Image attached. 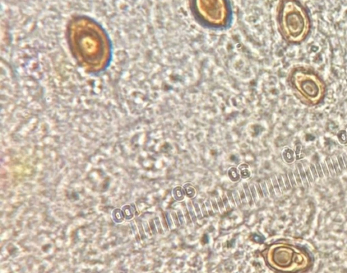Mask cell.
<instances>
[{"label":"cell","instance_id":"cell-1","mask_svg":"<svg viewBox=\"0 0 347 273\" xmlns=\"http://www.w3.org/2000/svg\"><path fill=\"white\" fill-rule=\"evenodd\" d=\"M262 255L266 264L275 273H307L315 262L307 247L286 240L270 244Z\"/></svg>","mask_w":347,"mask_h":273},{"label":"cell","instance_id":"cell-2","mask_svg":"<svg viewBox=\"0 0 347 273\" xmlns=\"http://www.w3.org/2000/svg\"><path fill=\"white\" fill-rule=\"evenodd\" d=\"M278 24L283 38L290 43H302L310 34V15L297 0L281 2L278 11Z\"/></svg>","mask_w":347,"mask_h":273},{"label":"cell","instance_id":"cell-3","mask_svg":"<svg viewBox=\"0 0 347 273\" xmlns=\"http://www.w3.org/2000/svg\"><path fill=\"white\" fill-rule=\"evenodd\" d=\"M290 83L296 95L307 106H316L324 102L327 85L318 73L311 69L297 68L290 76Z\"/></svg>","mask_w":347,"mask_h":273},{"label":"cell","instance_id":"cell-4","mask_svg":"<svg viewBox=\"0 0 347 273\" xmlns=\"http://www.w3.org/2000/svg\"><path fill=\"white\" fill-rule=\"evenodd\" d=\"M190 4L197 19L209 27H225L231 20L228 0H190Z\"/></svg>","mask_w":347,"mask_h":273},{"label":"cell","instance_id":"cell-5","mask_svg":"<svg viewBox=\"0 0 347 273\" xmlns=\"http://www.w3.org/2000/svg\"><path fill=\"white\" fill-rule=\"evenodd\" d=\"M282 160L288 165L293 164L296 161L294 150L290 148V147H288V146L283 149V150L282 152Z\"/></svg>","mask_w":347,"mask_h":273},{"label":"cell","instance_id":"cell-6","mask_svg":"<svg viewBox=\"0 0 347 273\" xmlns=\"http://www.w3.org/2000/svg\"><path fill=\"white\" fill-rule=\"evenodd\" d=\"M122 211L123 216L125 217V220H132L134 218V214H135V209L134 207H132V205H126L122 206Z\"/></svg>","mask_w":347,"mask_h":273},{"label":"cell","instance_id":"cell-7","mask_svg":"<svg viewBox=\"0 0 347 273\" xmlns=\"http://www.w3.org/2000/svg\"><path fill=\"white\" fill-rule=\"evenodd\" d=\"M296 166H297V168L298 169L299 174H300V176H301V179H302L303 187H305V188H308L310 184H309V182H308L307 178H306V172H305V168L304 165H303V163L298 162L297 163V165H296Z\"/></svg>","mask_w":347,"mask_h":273},{"label":"cell","instance_id":"cell-8","mask_svg":"<svg viewBox=\"0 0 347 273\" xmlns=\"http://www.w3.org/2000/svg\"><path fill=\"white\" fill-rule=\"evenodd\" d=\"M172 194H173L174 198L177 201L183 200L186 196L184 189L182 187H180V186H177V187L174 188L173 191H172Z\"/></svg>","mask_w":347,"mask_h":273},{"label":"cell","instance_id":"cell-9","mask_svg":"<svg viewBox=\"0 0 347 273\" xmlns=\"http://www.w3.org/2000/svg\"><path fill=\"white\" fill-rule=\"evenodd\" d=\"M111 215H112V219L116 224H121L125 219V217L123 216V213H122V209H120V208L114 209Z\"/></svg>","mask_w":347,"mask_h":273},{"label":"cell","instance_id":"cell-10","mask_svg":"<svg viewBox=\"0 0 347 273\" xmlns=\"http://www.w3.org/2000/svg\"><path fill=\"white\" fill-rule=\"evenodd\" d=\"M238 171L240 172V176L243 179H248L251 176L250 167L247 164H242L238 166Z\"/></svg>","mask_w":347,"mask_h":273},{"label":"cell","instance_id":"cell-11","mask_svg":"<svg viewBox=\"0 0 347 273\" xmlns=\"http://www.w3.org/2000/svg\"><path fill=\"white\" fill-rule=\"evenodd\" d=\"M338 141L342 146H347V133L346 129H341L337 134Z\"/></svg>","mask_w":347,"mask_h":273},{"label":"cell","instance_id":"cell-12","mask_svg":"<svg viewBox=\"0 0 347 273\" xmlns=\"http://www.w3.org/2000/svg\"><path fill=\"white\" fill-rule=\"evenodd\" d=\"M185 192V195L189 198H193V196L196 195V190L193 188V186L191 184H186L182 187Z\"/></svg>","mask_w":347,"mask_h":273},{"label":"cell","instance_id":"cell-13","mask_svg":"<svg viewBox=\"0 0 347 273\" xmlns=\"http://www.w3.org/2000/svg\"><path fill=\"white\" fill-rule=\"evenodd\" d=\"M228 176L230 177V179L233 181V182L238 181L241 176L239 173V171H238V169L235 167H232L228 170Z\"/></svg>","mask_w":347,"mask_h":273},{"label":"cell","instance_id":"cell-14","mask_svg":"<svg viewBox=\"0 0 347 273\" xmlns=\"http://www.w3.org/2000/svg\"><path fill=\"white\" fill-rule=\"evenodd\" d=\"M325 161H326V166H327L328 170L330 172V177H335V176H337V175H336L335 170H334V168H333V162L331 161V157L330 156H327L326 157V159H325Z\"/></svg>","mask_w":347,"mask_h":273},{"label":"cell","instance_id":"cell-15","mask_svg":"<svg viewBox=\"0 0 347 273\" xmlns=\"http://www.w3.org/2000/svg\"><path fill=\"white\" fill-rule=\"evenodd\" d=\"M294 154H295V157L297 161H300V160H302L304 158L305 154L303 153V149H302V146L301 144H298L295 145Z\"/></svg>","mask_w":347,"mask_h":273},{"label":"cell","instance_id":"cell-16","mask_svg":"<svg viewBox=\"0 0 347 273\" xmlns=\"http://www.w3.org/2000/svg\"><path fill=\"white\" fill-rule=\"evenodd\" d=\"M330 157H331V161H332V162H333V168H334V170H335L336 175H337V176H339V175L342 173V171L341 170L340 166H339L338 161V159H337V156H334V155H333V156H330Z\"/></svg>","mask_w":347,"mask_h":273},{"label":"cell","instance_id":"cell-17","mask_svg":"<svg viewBox=\"0 0 347 273\" xmlns=\"http://www.w3.org/2000/svg\"><path fill=\"white\" fill-rule=\"evenodd\" d=\"M271 181H272V184H273V188H274V191H275V193H276L277 195H279V194L282 193V190H281L280 186H279L278 181V179H277V176H272V177H271Z\"/></svg>","mask_w":347,"mask_h":273},{"label":"cell","instance_id":"cell-18","mask_svg":"<svg viewBox=\"0 0 347 273\" xmlns=\"http://www.w3.org/2000/svg\"><path fill=\"white\" fill-rule=\"evenodd\" d=\"M293 176H294V178H295V181L296 182H297V185H298V186H303V185H302V179H301V176H300V174H299V172H298V168H297V166L295 165V167H294V169L293 170Z\"/></svg>","mask_w":347,"mask_h":273},{"label":"cell","instance_id":"cell-19","mask_svg":"<svg viewBox=\"0 0 347 273\" xmlns=\"http://www.w3.org/2000/svg\"><path fill=\"white\" fill-rule=\"evenodd\" d=\"M309 167H310V171H311V173H312V175H313L314 182L318 181L319 180V176H318V172H317V169H316V167H315V165H314V163H313V162L310 163Z\"/></svg>","mask_w":347,"mask_h":273},{"label":"cell","instance_id":"cell-20","mask_svg":"<svg viewBox=\"0 0 347 273\" xmlns=\"http://www.w3.org/2000/svg\"><path fill=\"white\" fill-rule=\"evenodd\" d=\"M304 168H305V172H306V178H307L308 182H309L310 185H312L313 182H314V180H313V175H312V173H311V171H310V167H309V166H305L304 165Z\"/></svg>","mask_w":347,"mask_h":273},{"label":"cell","instance_id":"cell-21","mask_svg":"<svg viewBox=\"0 0 347 273\" xmlns=\"http://www.w3.org/2000/svg\"><path fill=\"white\" fill-rule=\"evenodd\" d=\"M314 165H315L316 169H317V172H318V174L319 179H323L325 177V176L324 173H323V171H322V167H321V162H320L319 161H317Z\"/></svg>","mask_w":347,"mask_h":273},{"label":"cell","instance_id":"cell-22","mask_svg":"<svg viewBox=\"0 0 347 273\" xmlns=\"http://www.w3.org/2000/svg\"><path fill=\"white\" fill-rule=\"evenodd\" d=\"M287 176L289 180H290V184H291V185H292V187H298V185H297V182H296L294 176H293V173L292 169H290V170L288 171Z\"/></svg>","mask_w":347,"mask_h":273},{"label":"cell","instance_id":"cell-23","mask_svg":"<svg viewBox=\"0 0 347 273\" xmlns=\"http://www.w3.org/2000/svg\"><path fill=\"white\" fill-rule=\"evenodd\" d=\"M266 185H267L268 191H269V194L270 195V196H271V197H274L276 193H275V191H274V188H273L271 179H268L267 181H266Z\"/></svg>","mask_w":347,"mask_h":273},{"label":"cell","instance_id":"cell-24","mask_svg":"<svg viewBox=\"0 0 347 273\" xmlns=\"http://www.w3.org/2000/svg\"><path fill=\"white\" fill-rule=\"evenodd\" d=\"M277 179H278V181L279 186H280V188H281V190H282V193H284L286 191H287V189L286 188V185H285L282 175H278V176H277Z\"/></svg>","mask_w":347,"mask_h":273},{"label":"cell","instance_id":"cell-25","mask_svg":"<svg viewBox=\"0 0 347 273\" xmlns=\"http://www.w3.org/2000/svg\"><path fill=\"white\" fill-rule=\"evenodd\" d=\"M243 186H244V191H245V194H246V196H247V198H248V201L250 202V203L253 202V197H252V195H251L250 188H248L247 184L246 183V184H244V185H243Z\"/></svg>","mask_w":347,"mask_h":273},{"label":"cell","instance_id":"cell-26","mask_svg":"<svg viewBox=\"0 0 347 273\" xmlns=\"http://www.w3.org/2000/svg\"><path fill=\"white\" fill-rule=\"evenodd\" d=\"M260 185H261V187H262V192H263V194H264V196H268L270 194H269V191H268V187H267V185H266V181H262L261 183H260Z\"/></svg>","mask_w":347,"mask_h":273},{"label":"cell","instance_id":"cell-27","mask_svg":"<svg viewBox=\"0 0 347 273\" xmlns=\"http://www.w3.org/2000/svg\"><path fill=\"white\" fill-rule=\"evenodd\" d=\"M282 177H283V181H284L285 185H286V189H287V190H290V188H292V185H291V184H290V180H289V178H288L287 173L282 175Z\"/></svg>","mask_w":347,"mask_h":273},{"label":"cell","instance_id":"cell-28","mask_svg":"<svg viewBox=\"0 0 347 273\" xmlns=\"http://www.w3.org/2000/svg\"><path fill=\"white\" fill-rule=\"evenodd\" d=\"M321 167H322V171H323L324 176H326V177H330V172L328 170V168L327 166H326V161H324L323 162H321Z\"/></svg>","mask_w":347,"mask_h":273},{"label":"cell","instance_id":"cell-29","mask_svg":"<svg viewBox=\"0 0 347 273\" xmlns=\"http://www.w3.org/2000/svg\"><path fill=\"white\" fill-rule=\"evenodd\" d=\"M337 159H338V161L339 166H340L341 170L343 171L345 168H346V166H345L344 161H343V159H342V156H341V155H337Z\"/></svg>","mask_w":347,"mask_h":273},{"label":"cell","instance_id":"cell-30","mask_svg":"<svg viewBox=\"0 0 347 273\" xmlns=\"http://www.w3.org/2000/svg\"><path fill=\"white\" fill-rule=\"evenodd\" d=\"M250 190H251V195H252V197H253V199L255 200V201H257V193H256V189H255V186L253 185H251V186H250Z\"/></svg>","mask_w":347,"mask_h":273},{"label":"cell","instance_id":"cell-31","mask_svg":"<svg viewBox=\"0 0 347 273\" xmlns=\"http://www.w3.org/2000/svg\"><path fill=\"white\" fill-rule=\"evenodd\" d=\"M233 196H234V200H235V201H236L237 205H241V199H240V195H238V192L237 191H233Z\"/></svg>","mask_w":347,"mask_h":273},{"label":"cell","instance_id":"cell-32","mask_svg":"<svg viewBox=\"0 0 347 273\" xmlns=\"http://www.w3.org/2000/svg\"><path fill=\"white\" fill-rule=\"evenodd\" d=\"M256 190H257V192H258V195L260 197H262H262H264V194H263L262 187H261L260 184H258V185H256Z\"/></svg>","mask_w":347,"mask_h":273},{"label":"cell","instance_id":"cell-33","mask_svg":"<svg viewBox=\"0 0 347 273\" xmlns=\"http://www.w3.org/2000/svg\"><path fill=\"white\" fill-rule=\"evenodd\" d=\"M341 156H342V159H343V161H344L346 168H347V154L346 152H343V153L341 154Z\"/></svg>","mask_w":347,"mask_h":273},{"label":"cell","instance_id":"cell-34","mask_svg":"<svg viewBox=\"0 0 347 273\" xmlns=\"http://www.w3.org/2000/svg\"><path fill=\"white\" fill-rule=\"evenodd\" d=\"M212 205H213V208H214V210H218V207H217V205L215 201H214V200H212Z\"/></svg>","mask_w":347,"mask_h":273},{"label":"cell","instance_id":"cell-35","mask_svg":"<svg viewBox=\"0 0 347 273\" xmlns=\"http://www.w3.org/2000/svg\"><path fill=\"white\" fill-rule=\"evenodd\" d=\"M224 202H225V205L226 206H227V208H229V203H228V199L226 197L225 199H224Z\"/></svg>","mask_w":347,"mask_h":273},{"label":"cell","instance_id":"cell-36","mask_svg":"<svg viewBox=\"0 0 347 273\" xmlns=\"http://www.w3.org/2000/svg\"><path fill=\"white\" fill-rule=\"evenodd\" d=\"M346 133H347V128H346Z\"/></svg>","mask_w":347,"mask_h":273}]
</instances>
